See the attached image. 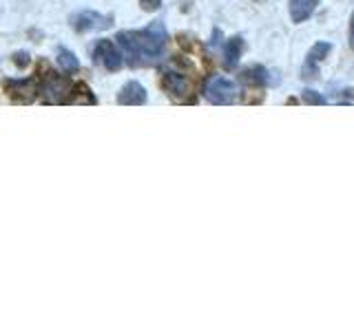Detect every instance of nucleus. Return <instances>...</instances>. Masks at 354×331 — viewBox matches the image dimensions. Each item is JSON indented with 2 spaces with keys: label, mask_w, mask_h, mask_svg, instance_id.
<instances>
[{
  "label": "nucleus",
  "mask_w": 354,
  "mask_h": 331,
  "mask_svg": "<svg viewBox=\"0 0 354 331\" xmlns=\"http://www.w3.org/2000/svg\"><path fill=\"white\" fill-rule=\"evenodd\" d=\"M118 42L122 44V49L129 53L131 62H153L158 60L164 53L166 44V29L160 20L151 22L147 29L140 31H120Z\"/></svg>",
  "instance_id": "f257e3e1"
},
{
  "label": "nucleus",
  "mask_w": 354,
  "mask_h": 331,
  "mask_svg": "<svg viewBox=\"0 0 354 331\" xmlns=\"http://www.w3.org/2000/svg\"><path fill=\"white\" fill-rule=\"evenodd\" d=\"M71 84L66 77L58 75L55 71H47V75L40 80V93L44 95L49 104H66V99H69V93H71Z\"/></svg>",
  "instance_id": "f03ea898"
},
{
  "label": "nucleus",
  "mask_w": 354,
  "mask_h": 331,
  "mask_svg": "<svg viewBox=\"0 0 354 331\" xmlns=\"http://www.w3.org/2000/svg\"><path fill=\"white\" fill-rule=\"evenodd\" d=\"M5 93L18 104H31L40 95V80L29 77V80H9L5 82Z\"/></svg>",
  "instance_id": "7ed1b4c3"
},
{
  "label": "nucleus",
  "mask_w": 354,
  "mask_h": 331,
  "mask_svg": "<svg viewBox=\"0 0 354 331\" xmlns=\"http://www.w3.org/2000/svg\"><path fill=\"white\" fill-rule=\"evenodd\" d=\"M204 95L210 104H219V106L230 104V102H235V97H237V86L230 80H226V77H213V80H208Z\"/></svg>",
  "instance_id": "20e7f679"
},
{
  "label": "nucleus",
  "mask_w": 354,
  "mask_h": 331,
  "mask_svg": "<svg viewBox=\"0 0 354 331\" xmlns=\"http://www.w3.org/2000/svg\"><path fill=\"white\" fill-rule=\"evenodd\" d=\"M93 58H95L97 64H102L106 71H120L122 69V62H124L122 53L115 49V44L111 42V40H100L95 44Z\"/></svg>",
  "instance_id": "39448f33"
},
{
  "label": "nucleus",
  "mask_w": 354,
  "mask_h": 331,
  "mask_svg": "<svg viewBox=\"0 0 354 331\" xmlns=\"http://www.w3.org/2000/svg\"><path fill=\"white\" fill-rule=\"evenodd\" d=\"M111 25H113V18L97 14V11H82L73 18V27L77 31H102Z\"/></svg>",
  "instance_id": "423d86ee"
},
{
  "label": "nucleus",
  "mask_w": 354,
  "mask_h": 331,
  "mask_svg": "<svg viewBox=\"0 0 354 331\" xmlns=\"http://www.w3.org/2000/svg\"><path fill=\"white\" fill-rule=\"evenodd\" d=\"M162 86H164V91L175 99H188V95H191V82H188V77L182 73H175V71L164 73Z\"/></svg>",
  "instance_id": "0eeeda50"
},
{
  "label": "nucleus",
  "mask_w": 354,
  "mask_h": 331,
  "mask_svg": "<svg viewBox=\"0 0 354 331\" xmlns=\"http://www.w3.org/2000/svg\"><path fill=\"white\" fill-rule=\"evenodd\" d=\"M147 102V88H144L140 82H129L122 86V91L118 95V104L124 106H140Z\"/></svg>",
  "instance_id": "6e6552de"
},
{
  "label": "nucleus",
  "mask_w": 354,
  "mask_h": 331,
  "mask_svg": "<svg viewBox=\"0 0 354 331\" xmlns=\"http://www.w3.org/2000/svg\"><path fill=\"white\" fill-rule=\"evenodd\" d=\"M332 47L328 42H319L315 44L313 49H310L308 58H306V64H304V77H308V80H313V77H317V64L326 58V53L330 51Z\"/></svg>",
  "instance_id": "1a4fd4ad"
},
{
  "label": "nucleus",
  "mask_w": 354,
  "mask_h": 331,
  "mask_svg": "<svg viewBox=\"0 0 354 331\" xmlns=\"http://www.w3.org/2000/svg\"><path fill=\"white\" fill-rule=\"evenodd\" d=\"M319 0H290V16L295 22H304L315 14Z\"/></svg>",
  "instance_id": "9d476101"
},
{
  "label": "nucleus",
  "mask_w": 354,
  "mask_h": 331,
  "mask_svg": "<svg viewBox=\"0 0 354 331\" xmlns=\"http://www.w3.org/2000/svg\"><path fill=\"white\" fill-rule=\"evenodd\" d=\"M66 104H95V95L91 93V88L80 82V84H75L71 88Z\"/></svg>",
  "instance_id": "9b49d317"
},
{
  "label": "nucleus",
  "mask_w": 354,
  "mask_h": 331,
  "mask_svg": "<svg viewBox=\"0 0 354 331\" xmlns=\"http://www.w3.org/2000/svg\"><path fill=\"white\" fill-rule=\"evenodd\" d=\"M241 49H243V42L241 38H232L228 44H226V51H224V64H226V69H235L237 62H239V55H241Z\"/></svg>",
  "instance_id": "f8f14e48"
},
{
  "label": "nucleus",
  "mask_w": 354,
  "mask_h": 331,
  "mask_svg": "<svg viewBox=\"0 0 354 331\" xmlns=\"http://www.w3.org/2000/svg\"><path fill=\"white\" fill-rule=\"evenodd\" d=\"M58 64L64 69V73H77L80 71V62H77L75 53H71L69 49H58Z\"/></svg>",
  "instance_id": "ddd939ff"
},
{
  "label": "nucleus",
  "mask_w": 354,
  "mask_h": 331,
  "mask_svg": "<svg viewBox=\"0 0 354 331\" xmlns=\"http://www.w3.org/2000/svg\"><path fill=\"white\" fill-rule=\"evenodd\" d=\"M241 80L246 82V84H266V71L261 69V66H252V69H246L241 73Z\"/></svg>",
  "instance_id": "4468645a"
},
{
  "label": "nucleus",
  "mask_w": 354,
  "mask_h": 331,
  "mask_svg": "<svg viewBox=\"0 0 354 331\" xmlns=\"http://www.w3.org/2000/svg\"><path fill=\"white\" fill-rule=\"evenodd\" d=\"M304 102H306V104H315V106H321V104H326V99L321 97L317 91H306V93H304Z\"/></svg>",
  "instance_id": "2eb2a0df"
},
{
  "label": "nucleus",
  "mask_w": 354,
  "mask_h": 331,
  "mask_svg": "<svg viewBox=\"0 0 354 331\" xmlns=\"http://www.w3.org/2000/svg\"><path fill=\"white\" fill-rule=\"evenodd\" d=\"M140 5L144 11H158L160 5H162V0H140Z\"/></svg>",
  "instance_id": "dca6fc26"
},
{
  "label": "nucleus",
  "mask_w": 354,
  "mask_h": 331,
  "mask_svg": "<svg viewBox=\"0 0 354 331\" xmlns=\"http://www.w3.org/2000/svg\"><path fill=\"white\" fill-rule=\"evenodd\" d=\"M14 62H16L18 66H27V64H29V53H25V51L16 53V55H14Z\"/></svg>",
  "instance_id": "f3484780"
},
{
  "label": "nucleus",
  "mask_w": 354,
  "mask_h": 331,
  "mask_svg": "<svg viewBox=\"0 0 354 331\" xmlns=\"http://www.w3.org/2000/svg\"><path fill=\"white\" fill-rule=\"evenodd\" d=\"M350 38H352V44H354V18H352V25H350Z\"/></svg>",
  "instance_id": "a211bd4d"
}]
</instances>
